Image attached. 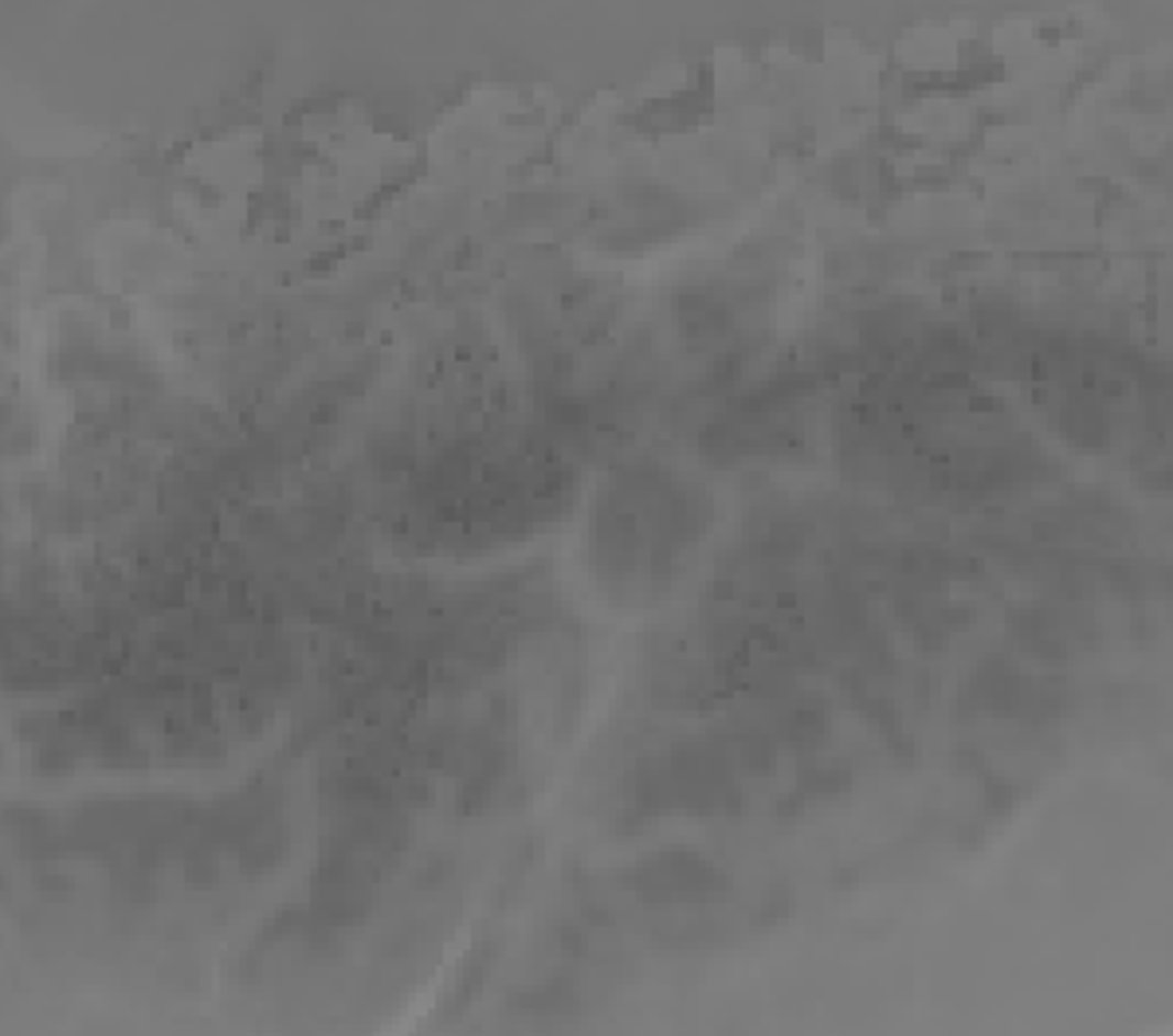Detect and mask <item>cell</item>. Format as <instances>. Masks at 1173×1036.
I'll return each mask as SVG.
<instances>
[{"mask_svg":"<svg viewBox=\"0 0 1173 1036\" xmlns=\"http://www.w3.org/2000/svg\"><path fill=\"white\" fill-rule=\"evenodd\" d=\"M1052 421H1056V433H1064L1075 448H1103L1111 440V421L1091 397H1064L1052 408Z\"/></svg>","mask_w":1173,"mask_h":1036,"instance_id":"6da1fadb","label":"cell"},{"mask_svg":"<svg viewBox=\"0 0 1173 1036\" xmlns=\"http://www.w3.org/2000/svg\"><path fill=\"white\" fill-rule=\"evenodd\" d=\"M283 852H287V837H283V829H260V832H248V837H243L240 860L260 872V868H275L279 860H283Z\"/></svg>","mask_w":1173,"mask_h":1036,"instance_id":"7a4b0ae2","label":"cell"},{"mask_svg":"<svg viewBox=\"0 0 1173 1036\" xmlns=\"http://www.w3.org/2000/svg\"><path fill=\"white\" fill-rule=\"evenodd\" d=\"M848 766L844 762H828V766H805V774H801V785H805V794L808 797H828V794H840V789H848Z\"/></svg>","mask_w":1173,"mask_h":1036,"instance_id":"3957f363","label":"cell"}]
</instances>
